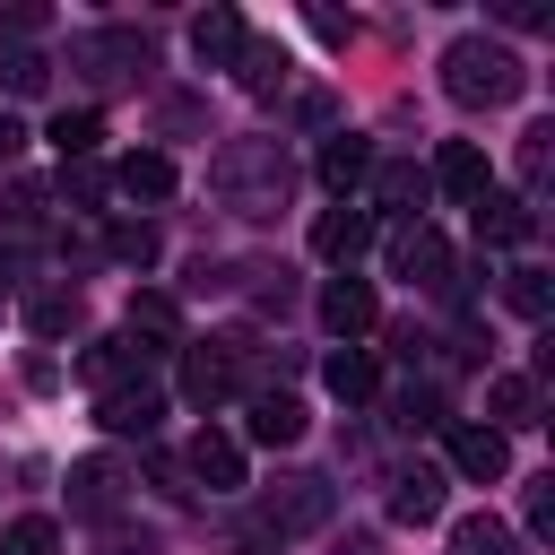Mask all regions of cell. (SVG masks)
<instances>
[{
    "label": "cell",
    "instance_id": "6da1fadb",
    "mask_svg": "<svg viewBox=\"0 0 555 555\" xmlns=\"http://www.w3.org/2000/svg\"><path fill=\"white\" fill-rule=\"evenodd\" d=\"M208 191H217L234 217H278L286 191H295L286 139H225V147L208 156Z\"/></svg>",
    "mask_w": 555,
    "mask_h": 555
},
{
    "label": "cell",
    "instance_id": "7a4b0ae2",
    "mask_svg": "<svg viewBox=\"0 0 555 555\" xmlns=\"http://www.w3.org/2000/svg\"><path fill=\"white\" fill-rule=\"evenodd\" d=\"M520 87H529V69H520V52L494 43V35H460V43L442 52V95L468 104V113H494V104H512Z\"/></svg>",
    "mask_w": 555,
    "mask_h": 555
},
{
    "label": "cell",
    "instance_id": "3957f363",
    "mask_svg": "<svg viewBox=\"0 0 555 555\" xmlns=\"http://www.w3.org/2000/svg\"><path fill=\"white\" fill-rule=\"evenodd\" d=\"M69 69H78L95 95L139 87V69H147V35H139V26H78V35H69Z\"/></svg>",
    "mask_w": 555,
    "mask_h": 555
},
{
    "label": "cell",
    "instance_id": "277c9868",
    "mask_svg": "<svg viewBox=\"0 0 555 555\" xmlns=\"http://www.w3.org/2000/svg\"><path fill=\"white\" fill-rule=\"evenodd\" d=\"M330 512H338V486H330V477H278V486L260 494V520H269L278 538H312Z\"/></svg>",
    "mask_w": 555,
    "mask_h": 555
},
{
    "label": "cell",
    "instance_id": "5b68a950",
    "mask_svg": "<svg viewBox=\"0 0 555 555\" xmlns=\"http://www.w3.org/2000/svg\"><path fill=\"white\" fill-rule=\"evenodd\" d=\"M390 260H399V278H416V286H434V295H460V260H451V243L434 234V225H399L390 234Z\"/></svg>",
    "mask_w": 555,
    "mask_h": 555
},
{
    "label": "cell",
    "instance_id": "8992f818",
    "mask_svg": "<svg viewBox=\"0 0 555 555\" xmlns=\"http://www.w3.org/2000/svg\"><path fill=\"white\" fill-rule=\"evenodd\" d=\"M243 356H251V347H191V356H182V399H191V408H225V399L243 390Z\"/></svg>",
    "mask_w": 555,
    "mask_h": 555
},
{
    "label": "cell",
    "instance_id": "52a82bcc",
    "mask_svg": "<svg viewBox=\"0 0 555 555\" xmlns=\"http://www.w3.org/2000/svg\"><path fill=\"white\" fill-rule=\"evenodd\" d=\"M425 182H434L442 199H468V208H477V199L494 191V165H486V147H477V139H442V156H434V173H425Z\"/></svg>",
    "mask_w": 555,
    "mask_h": 555
},
{
    "label": "cell",
    "instance_id": "ba28073f",
    "mask_svg": "<svg viewBox=\"0 0 555 555\" xmlns=\"http://www.w3.org/2000/svg\"><path fill=\"white\" fill-rule=\"evenodd\" d=\"M321 321H330V330H338V338L356 347V338H364V330L382 321V295H373V278H356V269H338V278L321 286Z\"/></svg>",
    "mask_w": 555,
    "mask_h": 555
},
{
    "label": "cell",
    "instance_id": "9c48e42d",
    "mask_svg": "<svg viewBox=\"0 0 555 555\" xmlns=\"http://www.w3.org/2000/svg\"><path fill=\"white\" fill-rule=\"evenodd\" d=\"M95 425H104V434H139V442H147V434L165 425V390H156V382H121V390H95Z\"/></svg>",
    "mask_w": 555,
    "mask_h": 555
},
{
    "label": "cell",
    "instance_id": "30bf717a",
    "mask_svg": "<svg viewBox=\"0 0 555 555\" xmlns=\"http://www.w3.org/2000/svg\"><path fill=\"white\" fill-rule=\"evenodd\" d=\"M442 451H451V468H460L468 486H494V477L512 468V442H503L494 425H442Z\"/></svg>",
    "mask_w": 555,
    "mask_h": 555
},
{
    "label": "cell",
    "instance_id": "8fae6325",
    "mask_svg": "<svg viewBox=\"0 0 555 555\" xmlns=\"http://www.w3.org/2000/svg\"><path fill=\"white\" fill-rule=\"evenodd\" d=\"M364 243H373V208L338 199V208H321V217H312V251H321V260H338V269H347Z\"/></svg>",
    "mask_w": 555,
    "mask_h": 555
},
{
    "label": "cell",
    "instance_id": "7c38bea8",
    "mask_svg": "<svg viewBox=\"0 0 555 555\" xmlns=\"http://www.w3.org/2000/svg\"><path fill=\"white\" fill-rule=\"evenodd\" d=\"M182 477H199L208 494H234V486H243V442H234V434H217V425H199V442H191Z\"/></svg>",
    "mask_w": 555,
    "mask_h": 555
},
{
    "label": "cell",
    "instance_id": "4fadbf2b",
    "mask_svg": "<svg viewBox=\"0 0 555 555\" xmlns=\"http://www.w3.org/2000/svg\"><path fill=\"white\" fill-rule=\"evenodd\" d=\"M121 486H130L121 460H78V468H69V512H78V520H113V512H121Z\"/></svg>",
    "mask_w": 555,
    "mask_h": 555
},
{
    "label": "cell",
    "instance_id": "5bb4252c",
    "mask_svg": "<svg viewBox=\"0 0 555 555\" xmlns=\"http://www.w3.org/2000/svg\"><path fill=\"white\" fill-rule=\"evenodd\" d=\"M243 9H208V17H191V52H199V69H234L243 61Z\"/></svg>",
    "mask_w": 555,
    "mask_h": 555
},
{
    "label": "cell",
    "instance_id": "9a60e30c",
    "mask_svg": "<svg viewBox=\"0 0 555 555\" xmlns=\"http://www.w3.org/2000/svg\"><path fill=\"white\" fill-rule=\"evenodd\" d=\"M78 364H87V382H95V390H121V382H147V364H156V356H147L139 338H95Z\"/></svg>",
    "mask_w": 555,
    "mask_h": 555
},
{
    "label": "cell",
    "instance_id": "2e32d148",
    "mask_svg": "<svg viewBox=\"0 0 555 555\" xmlns=\"http://www.w3.org/2000/svg\"><path fill=\"white\" fill-rule=\"evenodd\" d=\"M390 520H399V529L442 520V468H399V477H390Z\"/></svg>",
    "mask_w": 555,
    "mask_h": 555
},
{
    "label": "cell",
    "instance_id": "e0dca14e",
    "mask_svg": "<svg viewBox=\"0 0 555 555\" xmlns=\"http://www.w3.org/2000/svg\"><path fill=\"white\" fill-rule=\"evenodd\" d=\"M121 338H147V356H173V347H182V312H173V295H130Z\"/></svg>",
    "mask_w": 555,
    "mask_h": 555
},
{
    "label": "cell",
    "instance_id": "ac0fdd59",
    "mask_svg": "<svg viewBox=\"0 0 555 555\" xmlns=\"http://www.w3.org/2000/svg\"><path fill=\"white\" fill-rule=\"evenodd\" d=\"M538 234V208L512 199V191H486L477 199V243H529Z\"/></svg>",
    "mask_w": 555,
    "mask_h": 555
},
{
    "label": "cell",
    "instance_id": "d6986e66",
    "mask_svg": "<svg viewBox=\"0 0 555 555\" xmlns=\"http://www.w3.org/2000/svg\"><path fill=\"white\" fill-rule=\"evenodd\" d=\"M251 442H269V451H286V442H304V399H286V390H260L251 399V425H243Z\"/></svg>",
    "mask_w": 555,
    "mask_h": 555
},
{
    "label": "cell",
    "instance_id": "ffe728a7",
    "mask_svg": "<svg viewBox=\"0 0 555 555\" xmlns=\"http://www.w3.org/2000/svg\"><path fill=\"white\" fill-rule=\"evenodd\" d=\"M321 382H330V399H347V408H356V399H373V390H382V364H373L364 347H330Z\"/></svg>",
    "mask_w": 555,
    "mask_h": 555
},
{
    "label": "cell",
    "instance_id": "44dd1931",
    "mask_svg": "<svg viewBox=\"0 0 555 555\" xmlns=\"http://www.w3.org/2000/svg\"><path fill=\"white\" fill-rule=\"evenodd\" d=\"M364 173H373V147H364L356 130H338V139L321 147V182H330V191L347 199V191H364Z\"/></svg>",
    "mask_w": 555,
    "mask_h": 555
},
{
    "label": "cell",
    "instance_id": "7402d4cb",
    "mask_svg": "<svg viewBox=\"0 0 555 555\" xmlns=\"http://www.w3.org/2000/svg\"><path fill=\"white\" fill-rule=\"evenodd\" d=\"M113 182H121L130 199H173V156H156V147H130V156L113 165Z\"/></svg>",
    "mask_w": 555,
    "mask_h": 555
},
{
    "label": "cell",
    "instance_id": "603a6c76",
    "mask_svg": "<svg viewBox=\"0 0 555 555\" xmlns=\"http://www.w3.org/2000/svg\"><path fill=\"white\" fill-rule=\"evenodd\" d=\"M78 321H87L78 286H43V295H26V330H35V338H69Z\"/></svg>",
    "mask_w": 555,
    "mask_h": 555
},
{
    "label": "cell",
    "instance_id": "cb8c5ba5",
    "mask_svg": "<svg viewBox=\"0 0 555 555\" xmlns=\"http://www.w3.org/2000/svg\"><path fill=\"white\" fill-rule=\"evenodd\" d=\"M486 408H494V434H520V425H538V382L494 373V382H486Z\"/></svg>",
    "mask_w": 555,
    "mask_h": 555
},
{
    "label": "cell",
    "instance_id": "d4e9b609",
    "mask_svg": "<svg viewBox=\"0 0 555 555\" xmlns=\"http://www.w3.org/2000/svg\"><path fill=\"white\" fill-rule=\"evenodd\" d=\"M52 147H61V165H87V156L104 147V113H95V104H78V113H52Z\"/></svg>",
    "mask_w": 555,
    "mask_h": 555
},
{
    "label": "cell",
    "instance_id": "484cf974",
    "mask_svg": "<svg viewBox=\"0 0 555 555\" xmlns=\"http://www.w3.org/2000/svg\"><path fill=\"white\" fill-rule=\"evenodd\" d=\"M364 182H373V208H399V217H416V199L434 191V182H425L416 165H399V156H390V165H373Z\"/></svg>",
    "mask_w": 555,
    "mask_h": 555
},
{
    "label": "cell",
    "instance_id": "4316f807",
    "mask_svg": "<svg viewBox=\"0 0 555 555\" xmlns=\"http://www.w3.org/2000/svg\"><path fill=\"white\" fill-rule=\"evenodd\" d=\"M0 87H9V95H43V87H52V61H43L35 43H0Z\"/></svg>",
    "mask_w": 555,
    "mask_h": 555
},
{
    "label": "cell",
    "instance_id": "83f0119b",
    "mask_svg": "<svg viewBox=\"0 0 555 555\" xmlns=\"http://www.w3.org/2000/svg\"><path fill=\"white\" fill-rule=\"evenodd\" d=\"M43 208H52V191H43V182H0V225H9V234H35V225H43Z\"/></svg>",
    "mask_w": 555,
    "mask_h": 555
},
{
    "label": "cell",
    "instance_id": "f1b7e54d",
    "mask_svg": "<svg viewBox=\"0 0 555 555\" xmlns=\"http://www.w3.org/2000/svg\"><path fill=\"white\" fill-rule=\"evenodd\" d=\"M234 78H243L251 95H278V87H286V52H278V43H243V61H234Z\"/></svg>",
    "mask_w": 555,
    "mask_h": 555
},
{
    "label": "cell",
    "instance_id": "f546056e",
    "mask_svg": "<svg viewBox=\"0 0 555 555\" xmlns=\"http://www.w3.org/2000/svg\"><path fill=\"white\" fill-rule=\"evenodd\" d=\"M390 425H399V434H425V425H442V390H434V382H408V390L390 399Z\"/></svg>",
    "mask_w": 555,
    "mask_h": 555
},
{
    "label": "cell",
    "instance_id": "4dcf8cb0",
    "mask_svg": "<svg viewBox=\"0 0 555 555\" xmlns=\"http://www.w3.org/2000/svg\"><path fill=\"white\" fill-rule=\"evenodd\" d=\"M451 555H512V529H503L494 512H468V520L451 529Z\"/></svg>",
    "mask_w": 555,
    "mask_h": 555
},
{
    "label": "cell",
    "instance_id": "1f68e13d",
    "mask_svg": "<svg viewBox=\"0 0 555 555\" xmlns=\"http://www.w3.org/2000/svg\"><path fill=\"white\" fill-rule=\"evenodd\" d=\"M0 555H61V520H43V512L9 520V529H0Z\"/></svg>",
    "mask_w": 555,
    "mask_h": 555
},
{
    "label": "cell",
    "instance_id": "d6a6232c",
    "mask_svg": "<svg viewBox=\"0 0 555 555\" xmlns=\"http://www.w3.org/2000/svg\"><path fill=\"white\" fill-rule=\"evenodd\" d=\"M503 304H512L520 321H546V269H512V278H503Z\"/></svg>",
    "mask_w": 555,
    "mask_h": 555
},
{
    "label": "cell",
    "instance_id": "836d02e7",
    "mask_svg": "<svg viewBox=\"0 0 555 555\" xmlns=\"http://www.w3.org/2000/svg\"><path fill=\"white\" fill-rule=\"evenodd\" d=\"M104 251H113V260H130V269H147V260H156V225H113V234H104Z\"/></svg>",
    "mask_w": 555,
    "mask_h": 555
},
{
    "label": "cell",
    "instance_id": "e575fe53",
    "mask_svg": "<svg viewBox=\"0 0 555 555\" xmlns=\"http://www.w3.org/2000/svg\"><path fill=\"white\" fill-rule=\"evenodd\" d=\"M61 191H69V199H87V208H95V199H104V173H87V165H61Z\"/></svg>",
    "mask_w": 555,
    "mask_h": 555
},
{
    "label": "cell",
    "instance_id": "d590c367",
    "mask_svg": "<svg viewBox=\"0 0 555 555\" xmlns=\"http://www.w3.org/2000/svg\"><path fill=\"white\" fill-rule=\"evenodd\" d=\"M529 529H538V538L555 529V477H538V486H529Z\"/></svg>",
    "mask_w": 555,
    "mask_h": 555
},
{
    "label": "cell",
    "instance_id": "8d00e7d4",
    "mask_svg": "<svg viewBox=\"0 0 555 555\" xmlns=\"http://www.w3.org/2000/svg\"><path fill=\"white\" fill-rule=\"evenodd\" d=\"M0 26H9V35H17V43H26V35H35V26H43V9H35V0H9V9H0Z\"/></svg>",
    "mask_w": 555,
    "mask_h": 555
},
{
    "label": "cell",
    "instance_id": "74e56055",
    "mask_svg": "<svg viewBox=\"0 0 555 555\" xmlns=\"http://www.w3.org/2000/svg\"><path fill=\"white\" fill-rule=\"evenodd\" d=\"M17 147H26V121H17V113H9V104H0V173H9V165H17Z\"/></svg>",
    "mask_w": 555,
    "mask_h": 555
},
{
    "label": "cell",
    "instance_id": "f35d334b",
    "mask_svg": "<svg viewBox=\"0 0 555 555\" xmlns=\"http://www.w3.org/2000/svg\"><path fill=\"white\" fill-rule=\"evenodd\" d=\"M546 139H555V130H546V121H538V130H529V147H520V173H529V182H538V173H546Z\"/></svg>",
    "mask_w": 555,
    "mask_h": 555
}]
</instances>
